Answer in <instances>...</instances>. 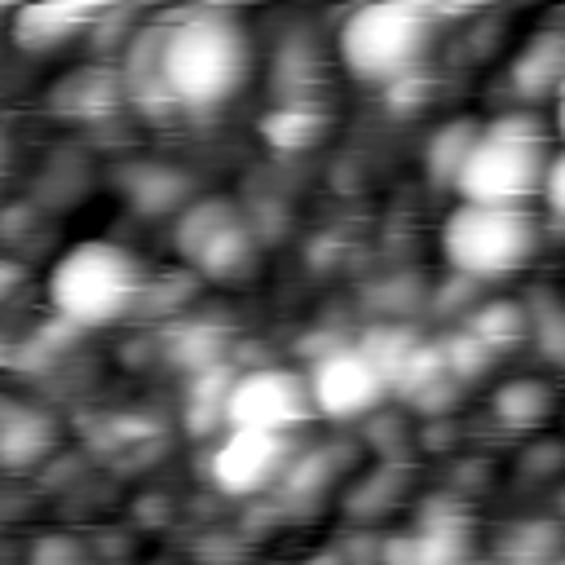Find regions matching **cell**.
Returning <instances> with one entry per match:
<instances>
[{
    "label": "cell",
    "instance_id": "cell-1",
    "mask_svg": "<svg viewBox=\"0 0 565 565\" xmlns=\"http://www.w3.org/2000/svg\"><path fill=\"white\" fill-rule=\"evenodd\" d=\"M247 35L225 9H194L163 22V84L172 106H221L247 79Z\"/></svg>",
    "mask_w": 565,
    "mask_h": 565
},
{
    "label": "cell",
    "instance_id": "cell-2",
    "mask_svg": "<svg viewBox=\"0 0 565 565\" xmlns=\"http://www.w3.org/2000/svg\"><path fill=\"white\" fill-rule=\"evenodd\" d=\"M547 163H552V154H547L539 124L530 115H503L477 132L455 190L463 203L525 207V199L543 194Z\"/></svg>",
    "mask_w": 565,
    "mask_h": 565
},
{
    "label": "cell",
    "instance_id": "cell-3",
    "mask_svg": "<svg viewBox=\"0 0 565 565\" xmlns=\"http://www.w3.org/2000/svg\"><path fill=\"white\" fill-rule=\"evenodd\" d=\"M146 291V274L137 256L119 243L88 238L71 247L49 274V300L71 327H106L119 322Z\"/></svg>",
    "mask_w": 565,
    "mask_h": 565
},
{
    "label": "cell",
    "instance_id": "cell-4",
    "mask_svg": "<svg viewBox=\"0 0 565 565\" xmlns=\"http://www.w3.org/2000/svg\"><path fill=\"white\" fill-rule=\"evenodd\" d=\"M433 40V9L424 4H366L340 26V62L366 84H397L419 71Z\"/></svg>",
    "mask_w": 565,
    "mask_h": 565
},
{
    "label": "cell",
    "instance_id": "cell-5",
    "mask_svg": "<svg viewBox=\"0 0 565 565\" xmlns=\"http://www.w3.org/2000/svg\"><path fill=\"white\" fill-rule=\"evenodd\" d=\"M539 247L525 207L459 203L441 225V252L459 278H503L521 269Z\"/></svg>",
    "mask_w": 565,
    "mask_h": 565
},
{
    "label": "cell",
    "instance_id": "cell-6",
    "mask_svg": "<svg viewBox=\"0 0 565 565\" xmlns=\"http://www.w3.org/2000/svg\"><path fill=\"white\" fill-rule=\"evenodd\" d=\"M313 415L309 380L282 366H256L234 380L225 402V428L243 433H287Z\"/></svg>",
    "mask_w": 565,
    "mask_h": 565
},
{
    "label": "cell",
    "instance_id": "cell-7",
    "mask_svg": "<svg viewBox=\"0 0 565 565\" xmlns=\"http://www.w3.org/2000/svg\"><path fill=\"white\" fill-rule=\"evenodd\" d=\"M384 393H388V380L362 353V344H335L309 371L313 411L327 419H358V415L375 411L384 402Z\"/></svg>",
    "mask_w": 565,
    "mask_h": 565
},
{
    "label": "cell",
    "instance_id": "cell-8",
    "mask_svg": "<svg viewBox=\"0 0 565 565\" xmlns=\"http://www.w3.org/2000/svg\"><path fill=\"white\" fill-rule=\"evenodd\" d=\"M282 472H287V437L282 433L230 428L225 441L212 450V481L225 494H260Z\"/></svg>",
    "mask_w": 565,
    "mask_h": 565
},
{
    "label": "cell",
    "instance_id": "cell-9",
    "mask_svg": "<svg viewBox=\"0 0 565 565\" xmlns=\"http://www.w3.org/2000/svg\"><path fill=\"white\" fill-rule=\"evenodd\" d=\"M119 84H124V93H128L141 110H150V115L177 110L172 97H168V84H163V26H146V31L132 35V44H128V53H124Z\"/></svg>",
    "mask_w": 565,
    "mask_h": 565
},
{
    "label": "cell",
    "instance_id": "cell-10",
    "mask_svg": "<svg viewBox=\"0 0 565 565\" xmlns=\"http://www.w3.org/2000/svg\"><path fill=\"white\" fill-rule=\"evenodd\" d=\"M57 441L53 415L35 406L0 402V468H31L40 463Z\"/></svg>",
    "mask_w": 565,
    "mask_h": 565
},
{
    "label": "cell",
    "instance_id": "cell-11",
    "mask_svg": "<svg viewBox=\"0 0 565 565\" xmlns=\"http://www.w3.org/2000/svg\"><path fill=\"white\" fill-rule=\"evenodd\" d=\"M97 18H102V9H93V4H26L13 18V40L26 53H49Z\"/></svg>",
    "mask_w": 565,
    "mask_h": 565
},
{
    "label": "cell",
    "instance_id": "cell-12",
    "mask_svg": "<svg viewBox=\"0 0 565 565\" xmlns=\"http://www.w3.org/2000/svg\"><path fill=\"white\" fill-rule=\"evenodd\" d=\"M512 84H516L521 97L561 93V84H565V35L543 31L539 40H530V49L512 62Z\"/></svg>",
    "mask_w": 565,
    "mask_h": 565
},
{
    "label": "cell",
    "instance_id": "cell-13",
    "mask_svg": "<svg viewBox=\"0 0 565 565\" xmlns=\"http://www.w3.org/2000/svg\"><path fill=\"white\" fill-rule=\"evenodd\" d=\"M124 93V84L102 71V66H84L75 75H66L57 88H53V106L62 115H75V119H97V115H110L115 110V97Z\"/></svg>",
    "mask_w": 565,
    "mask_h": 565
},
{
    "label": "cell",
    "instance_id": "cell-14",
    "mask_svg": "<svg viewBox=\"0 0 565 565\" xmlns=\"http://www.w3.org/2000/svg\"><path fill=\"white\" fill-rule=\"evenodd\" d=\"M194 265L207 274V278H234L252 265V234L247 225L234 216L230 225H221L199 252H194Z\"/></svg>",
    "mask_w": 565,
    "mask_h": 565
},
{
    "label": "cell",
    "instance_id": "cell-15",
    "mask_svg": "<svg viewBox=\"0 0 565 565\" xmlns=\"http://www.w3.org/2000/svg\"><path fill=\"white\" fill-rule=\"evenodd\" d=\"M459 556H463L459 539L437 525H424L419 534H402L384 547L388 565H459Z\"/></svg>",
    "mask_w": 565,
    "mask_h": 565
},
{
    "label": "cell",
    "instance_id": "cell-16",
    "mask_svg": "<svg viewBox=\"0 0 565 565\" xmlns=\"http://www.w3.org/2000/svg\"><path fill=\"white\" fill-rule=\"evenodd\" d=\"M477 132H481V128H472V124H446V128L428 141L424 163H428V172H433V181H437V185H455V181H459L463 159H468V150H472Z\"/></svg>",
    "mask_w": 565,
    "mask_h": 565
},
{
    "label": "cell",
    "instance_id": "cell-17",
    "mask_svg": "<svg viewBox=\"0 0 565 565\" xmlns=\"http://www.w3.org/2000/svg\"><path fill=\"white\" fill-rule=\"evenodd\" d=\"M547 411H552V393L539 380H512V384H503L494 393V415L508 428H534Z\"/></svg>",
    "mask_w": 565,
    "mask_h": 565
},
{
    "label": "cell",
    "instance_id": "cell-18",
    "mask_svg": "<svg viewBox=\"0 0 565 565\" xmlns=\"http://www.w3.org/2000/svg\"><path fill=\"white\" fill-rule=\"evenodd\" d=\"M318 132H322V115H318L309 102H282V106L265 119V137H269L274 146H287V150L309 146Z\"/></svg>",
    "mask_w": 565,
    "mask_h": 565
},
{
    "label": "cell",
    "instance_id": "cell-19",
    "mask_svg": "<svg viewBox=\"0 0 565 565\" xmlns=\"http://www.w3.org/2000/svg\"><path fill=\"white\" fill-rule=\"evenodd\" d=\"M525 327H530V322H525V313H521L516 305L499 300V305H486V309L472 318V327H468V331H472V335H477V340H481V344L494 353L499 344L521 340V335H525Z\"/></svg>",
    "mask_w": 565,
    "mask_h": 565
},
{
    "label": "cell",
    "instance_id": "cell-20",
    "mask_svg": "<svg viewBox=\"0 0 565 565\" xmlns=\"http://www.w3.org/2000/svg\"><path fill=\"white\" fill-rule=\"evenodd\" d=\"M181 190H185L181 172H163V168H146V172H137V181H132V199H137V207H146V212H159V207L177 203Z\"/></svg>",
    "mask_w": 565,
    "mask_h": 565
},
{
    "label": "cell",
    "instance_id": "cell-21",
    "mask_svg": "<svg viewBox=\"0 0 565 565\" xmlns=\"http://www.w3.org/2000/svg\"><path fill=\"white\" fill-rule=\"evenodd\" d=\"M26 565H84V547H79L71 534H44V539L31 547Z\"/></svg>",
    "mask_w": 565,
    "mask_h": 565
},
{
    "label": "cell",
    "instance_id": "cell-22",
    "mask_svg": "<svg viewBox=\"0 0 565 565\" xmlns=\"http://www.w3.org/2000/svg\"><path fill=\"white\" fill-rule=\"evenodd\" d=\"M543 199H547V207H552L556 216H565V150H561V154H552V163H547Z\"/></svg>",
    "mask_w": 565,
    "mask_h": 565
},
{
    "label": "cell",
    "instance_id": "cell-23",
    "mask_svg": "<svg viewBox=\"0 0 565 565\" xmlns=\"http://www.w3.org/2000/svg\"><path fill=\"white\" fill-rule=\"evenodd\" d=\"M22 265H13V260H0V300H9L18 287H22Z\"/></svg>",
    "mask_w": 565,
    "mask_h": 565
},
{
    "label": "cell",
    "instance_id": "cell-24",
    "mask_svg": "<svg viewBox=\"0 0 565 565\" xmlns=\"http://www.w3.org/2000/svg\"><path fill=\"white\" fill-rule=\"evenodd\" d=\"M556 128H561V137H565V84H561V93H556Z\"/></svg>",
    "mask_w": 565,
    "mask_h": 565
}]
</instances>
